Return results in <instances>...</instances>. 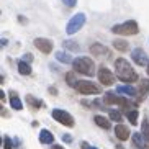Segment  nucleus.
Returning a JSON list of instances; mask_svg holds the SVG:
<instances>
[{"instance_id":"nucleus-35","label":"nucleus","mask_w":149,"mask_h":149,"mask_svg":"<svg viewBox=\"0 0 149 149\" xmlns=\"http://www.w3.org/2000/svg\"><path fill=\"white\" fill-rule=\"evenodd\" d=\"M90 149H98V148H90Z\"/></svg>"},{"instance_id":"nucleus-22","label":"nucleus","mask_w":149,"mask_h":149,"mask_svg":"<svg viewBox=\"0 0 149 149\" xmlns=\"http://www.w3.org/2000/svg\"><path fill=\"white\" fill-rule=\"evenodd\" d=\"M10 105H12V108H15V110H22V100L18 98V97H15V95H12V100H10Z\"/></svg>"},{"instance_id":"nucleus-19","label":"nucleus","mask_w":149,"mask_h":149,"mask_svg":"<svg viewBox=\"0 0 149 149\" xmlns=\"http://www.w3.org/2000/svg\"><path fill=\"white\" fill-rule=\"evenodd\" d=\"M138 90H139L141 95H146V93L149 92V79H143V80H141Z\"/></svg>"},{"instance_id":"nucleus-27","label":"nucleus","mask_w":149,"mask_h":149,"mask_svg":"<svg viewBox=\"0 0 149 149\" xmlns=\"http://www.w3.org/2000/svg\"><path fill=\"white\" fill-rule=\"evenodd\" d=\"M64 46L67 49H72V51H79V46L74 43V41H64Z\"/></svg>"},{"instance_id":"nucleus-23","label":"nucleus","mask_w":149,"mask_h":149,"mask_svg":"<svg viewBox=\"0 0 149 149\" xmlns=\"http://www.w3.org/2000/svg\"><path fill=\"white\" fill-rule=\"evenodd\" d=\"M66 80H67V84H69L70 87H75V85H77V82H79V80L72 75V72H69V74L66 75Z\"/></svg>"},{"instance_id":"nucleus-6","label":"nucleus","mask_w":149,"mask_h":149,"mask_svg":"<svg viewBox=\"0 0 149 149\" xmlns=\"http://www.w3.org/2000/svg\"><path fill=\"white\" fill-rule=\"evenodd\" d=\"M53 118L56 120V121H59L61 125L69 126V128H72L75 125L74 118H72L67 111H64V110H53Z\"/></svg>"},{"instance_id":"nucleus-28","label":"nucleus","mask_w":149,"mask_h":149,"mask_svg":"<svg viewBox=\"0 0 149 149\" xmlns=\"http://www.w3.org/2000/svg\"><path fill=\"white\" fill-rule=\"evenodd\" d=\"M3 149H12V141H10L8 136L3 138Z\"/></svg>"},{"instance_id":"nucleus-30","label":"nucleus","mask_w":149,"mask_h":149,"mask_svg":"<svg viewBox=\"0 0 149 149\" xmlns=\"http://www.w3.org/2000/svg\"><path fill=\"white\" fill-rule=\"evenodd\" d=\"M62 139L66 141V143H70V141H72V138H70L69 134H64V136H62Z\"/></svg>"},{"instance_id":"nucleus-11","label":"nucleus","mask_w":149,"mask_h":149,"mask_svg":"<svg viewBox=\"0 0 149 149\" xmlns=\"http://www.w3.org/2000/svg\"><path fill=\"white\" fill-rule=\"evenodd\" d=\"M133 138V144H134V148H139V149H148V141L144 139V136H143V133H133L131 134Z\"/></svg>"},{"instance_id":"nucleus-18","label":"nucleus","mask_w":149,"mask_h":149,"mask_svg":"<svg viewBox=\"0 0 149 149\" xmlns=\"http://www.w3.org/2000/svg\"><path fill=\"white\" fill-rule=\"evenodd\" d=\"M93 121H95V125H98V126L103 128V130H108L110 128V121L105 118V116H98V115H97L95 118H93Z\"/></svg>"},{"instance_id":"nucleus-3","label":"nucleus","mask_w":149,"mask_h":149,"mask_svg":"<svg viewBox=\"0 0 149 149\" xmlns=\"http://www.w3.org/2000/svg\"><path fill=\"white\" fill-rule=\"evenodd\" d=\"M115 35H123V36H131V35H136L139 31V26L134 20H130V22H125V23H120V25H115L111 28Z\"/></svg>"},{"instance_id":"nucleus-17","label":"nucleus","mask_w":149,"mask_h":149,"mask_svg":"<svg viewBox=\"0 0 149 149\" xmlns=\"http://www.w3.org/2000/svg\"><path fill=\"white\" fill-rule=\"evenodd\" d=\"M18 72L23 75H30L31 74V67L26 61H18Z\"/></svg>"},{"instance_id":"nucleus-12","label":"nucleus","mask_w":149,"mask_h":149,"mask_svg":"<svg viewBox=\"0 0 149 149\" xmlns=\"http://www.w3.org/2000/svg\"><path fill=\"white\" fill-rule=\"evenodd\" d=\"M115 134L120 141H126L130 138V130L126 126H123V125H116L115 126Z\"/></svg>"},{"instance_id":"nucleus-24","label":"nucleus","mask_w":149,"mask_h":149,"mask_svg":"<svg viewBox=\"0 0 149 149\" xmlns=\"http://www.w3.org/2000/svg\"><path fill=\"white\" fill-rule=\"evenodd\" d=\"M110 120H113V121H121V113L116 111V110H110Z\"/></svg>"},{"instance_id":"nucleus-31","label":"nucleus","mask_w":149,"mask_h":149,"mask_svg":"<svg viewBox=\"0 0 149 149\" xmlns=\"http://www.w3.org/2000/svg\"><path fill=\"white\" fill-rule=\"evenodd\" d=\"M25 61H26V62L31 61V54H25Z\"/></svg>"},{"instance_id":"nucleus-16","label":"nucleus","mask_w":149,"mask_h":149,"mask_svg":"<svg viewBox=\"0 0 149 149\" xmlns=\"http://www.w3.org/2000/svg\"><path fill=\"white\" fill-rule=\"evenodd\" d=\"M90 53L95 54V56H100V54H107V53H108V49H107L105 46H102V44L95 43V44L90 46Z\"/></svg>"},{"instance_id":"nucleus-25","label":"nucleus","mask_w":149,"mask_h":149,"mask_svg":"<svg viewBox=\"0 0 149 149\" xmlns=\"http://www.w3.org/2000/svg\"><path fill=\"white\" fill-rule=\"evenodd\" d=\"M26 102L30 103L31 107H35V108H40V107H41V102H40V100H36V98H33L31 95L26 97Z\"/></svg>"},{"instance_id":"nucleus-29","label":"nucleus","mask_w":149,"mask_h":149,"mask_svg":"<svg viewBox=\"0 0 149 149\" xmlns=\"http://www.w3.org/2000/svg\"><path fill=\"white\" fill-rule=\"evenodd\" d=\"M62 2H64L67 7H75V3H77V0H62Z\"/></svg>"},{"instance_id":"nucleus-2","label":"nucleus","mask_w":149,"mask_h":149,"mask_svg":"<svg viewBox=\"0 0 149 149\" xmlns=\"http://www.w3.org/2000/svg\"><path fill=\"white\" fill-rule=\"evenodd\" d=\"M72 67H74L79 74L88 75V77L95 74V66H93V62H92L90 57H77V59H74Z\"/></svg>"},{"instance_id":"nucleus-20","label":"nucleus","mask_w":149,"mask_h":149,"mask_svg":"<svg viewBox=\"0 0 149 149\" xmlns=\"http://www.w3.org/2000/svg\"><path fill=\"white\" fill-rule=\"evenodd\" d=\"M113 46H115V49H118V51H126L128 49V43L125 40H115Z\"/></svg>"},{"instance_id":"nucleus-7","label":"nucleus","mask_w":149,"mask_h":149,"mask_svg":"<svg viewBox=\"0 0 149 149\" xmlns=\"http://www.w3.org/2000/svg\"><path fill=\"white\" fill-rule=\"evenodd\" d=\"M103 100L107 102V103H115V105H120V107H125V108H130L131 107V103L125 98V97H120V95H115V93L111 92H107L105 97H103Z\"/></svg>"},{"instance_id":"nucleus-14","label":"nucleus","mask_w":149,"mask_h":149,"mask_svg":"<svg viewBox=\"0 0 149 149\" xmlns=\"http://www.w3.org/2000/svg\"><path fill=\"white\" fill-rule=\"evenodd\" d=\"M116 92L123 93V95H128V97H134L136 95V90L131 87V85H120V87H116Z\"/></svg>"},{"instance_id":"nucleus-34","label":"nucleus","mask_w":149,"mask_h":149,"mask_svg":"<svg viewBox=\"0 0 149 149\" xmlns=\"http://www.w3.org/2000/svg\"><path fill=\"white\" fill-rule=\"evenodd\" d=\"M146 70H148V75H149V64H148V69H146Z\"/></svg>"},{"instance_id":"nucleus-13","label":"nucleus","mask_w":149,"mask_h":149,"mask_svg":"<svg viewBox=\"0 0 149 149\" xmlns=\"http://www.w3.org/2000/svg\"><path fill=\"white\" fill-rule=\"evenodd\" d=\"M40 141L43 143V144H53L54 143V136L51 134V131H48V130H41Z\"/></svg>"},{"instance_id":"nucleus-33","label":"nucleus","mask_w":149,"mask_h":149,"mask_svg":"<svg viewBox=\"0 0 149 149\" xmlns=\"http://www.w3.org/2000/svg\"><path fill=\"white\" fill-rule=\"evenodd\" d=\"M53 149H64V148H61V146H54Z\"/></svg>"},{"instance_id":"nucleus-32","label":"nucleus","mask_w":149,"mask_h":149,"mask_svg":"<svg viewBox=\"0 0 149 149\" xmlns=\"http://www.w3.org/2000/svg\"><path fill=\"white\" fill-rule=\"evenodd\" d=\"M82 149H90V146H88L87 143H82Z\"/></svg>"},{"instance_id":"nucleus-1","label":"nucleus","mask_w":149,"mask_h":149,"mask_svg":"<svg viewBox=\"0 0 149 149\" xmlns=\"http://www.w3.org/2000/svg\"><path fill=\"white\" fill-rule=\"evenodd\" d=\"M115 72H116V77L123 82H136L138 80V74L134 72L131 64L123 57L115 61Z\"/></svg>"},{"instance_id":"nucleus-5","label":"nucleus","mask_w":149,"mask_h":149,"mask_svg":"<svg viewBox=\"0 0 149 149\" xmlns=\"http://www.w3.org/2000/svg\"><path fill=\"white\" fill-rule=\"evenodd\" d=\"M75 88H77L80 93H84V95L100 93L102 92L100 85H97L95 82H90V80H79V82H77V85H75Z\"/></svg>"},{"instance_id":"nucleus-9","label":"nucleus","mask_w":149,"mask_h":149,"mask_svg":"<svg viewBox=\"0 0 149 149\" xmlns=\"http://www.w3.org/2000/svg\"><path fill=\"white\" fill-rule=\"evenodd\" d=\"M98 80L103 85H111L115 82V75L111 74V70H108L107 67H100L98 69Z\"/></svg>"},{"instance_id":"nucleus-8","label":"nucleus","mask_w":149,"mask_h":149,"mask_svg":"<svg viewBox=\"0 0 149 149\" xmlns=\"http://www.w3.org/2000/svg\"><path fill=\"white\" fill-rule=\"evenodd\" d=\"M131 59L138 64V66H148L149 64V59H148V56H146V53L143 51V49H139V48L133 49Z\"/></svg>"},{"instance_id":"nucleus-21","label":"nucleus","mask_w":149,"mask_h":149,"mask_svg":"<svg viewBox=\"0 0 149 149\" xmlns=\"http://www.w3.org/2000/svg\"><path fill=\"white\" fill-rule=\"evenodd\" d=\"M128 120L131 125H138V110H130L128 111Z\"/></svg>"},{"instance_id":"nucleus-26","label":"nucleus","mask_w":149,"mask_h":149,"mask_svg":"<svg viewBox=\"0 0 149 149\" xmlns=\"http://www.w3.org/2000/svg\"><path fill=\"white\" fill-rule=\"evenodd\" d=\"M143 136H144V139L149 143V123L148 121H143Z\"/></svg>"},{"instance_id":"nucleus-10","label":"nucleus","mask_w":149,"mask_h":149,"mask_svg":"<svg viewBox=\"0 0 149 149\" xmlns=\"http://www.w3.org/2000/svg\"><path fill=\"white\" fill-rule=\"evenodd\" d=\"M35 46L40 49L41 53H44V54H49L51 51H53V41L46 40V38H36V40H35Z\"/></svg>"},{"instance_id":"nucleus-4","label":"nucleus","mask_w":149,"mask_h":149,"mask_svg":"<svg viewBox=\"0 0 149 149\" xmlns=\"http://www.w3.org/2000/svg\"><path fill=\"white\" fill-rule=\"evenodd\" d=\"M85 22H87V18H85V15H84V13L74 15V17L69 20V23H67V26H66L67 35H74V33H77V31L85 25Z\"/></svg>"},{"instance_id":"nucleus-15","label":"nucleus","mask_w":149,"mask_h":149,"mask_svg":"<svg viewBox=\"0 0 149 149\" xmlns=\"http://www.w3.org/2000/svg\"><path fill=\"white\" fill-rule=\"evenodd\" d=\"M56 59H57V61H61V62H64V64H72V62H74L72 56H69V54L64 53V51H57V53H56Z\"/></svg>"}]
</instances>
